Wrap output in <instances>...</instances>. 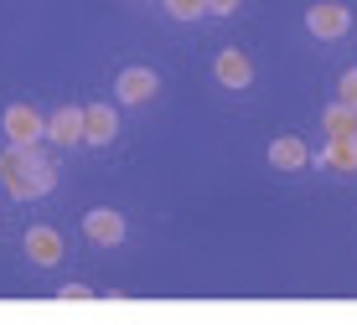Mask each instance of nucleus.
Masks as SVG:
<instances>
[{"mask_svg":"<svg viewBox=\"0 0 357 325\" xmlns=\"http://www.w3.org/2000/svg\"><path fill=\"white\" fill-rule=\"evenodd\" d=\"M114 129H119V119H114L109 104H89V109H83V140H89V145H109Z\"/></svg>","mask_w":357,"mask_h":325,"instance_id":"6","label":"nucleus"},{"mask_svg":"<svg viewBox=\"0 0 357 325\" xmlns=\"http://www.w3.org/2000/svg\"><path fill=\"white\" fill-rule=\"evenodd\" d=\"M207 10H218V16H233V10H238V0H207Z\"/></svg>","mask_w":357,"mask_h":325,"instance_id":"16","label":"nucleus"},{"mask_svg":"<svg viewBox=\"0 0 357 325\" xmlns=\"http://www.w3.org/2000/svg\"><path fill=\"white\" fill-rule=\"evenodd\" d=\"M26 253H31V264L52 269L57 258H63V237H57L52 228H26Z\"/></svg>","mask_w":357,"mask_h":325,"instance_id":"8","label":"nucleus"},{"mask_svg":"<svg viewBox=\"0 0 357 325\" xmlns=\"http://www.w3.org/2000/svg\"><path fill=\"white\" fill-rule=\"evenodd\" d=\"M155 88H161V78H155L151 68H125L119 72V98H125V104H145V98H155Z\"/></svg>","mask_w":357,"mask_h":325,"instance_id":"7","label":"nucleus"},{"mask_svg":"<svg viewBox=\"0 0 357 325\" xmlns=\"http://www.w3.org/2000/svg\"><path fill=\"white\" fill-rule=\"evenodd\" d=\"M213 72H218V83H223V88H233V93H243L254 83V62L238 52V47H223V52H218V62H213Z\"/></svg>","mask_w":357,"mask_h":325,"instance_id":"4","label":"nucleus"},{"mask_svg":"<svg viewBox=\"0 0 357 325\" xmlns=\"http://www.w3.org/2000/svg\"><path fill=\"white\" fill-rule=\"evenodd\" d=\"M269 166H280V171H301V166H305V145L295 140V134H280V140L269 145Z\"/></svg>","mask_w":357,"mask_h":325,"instance_id":"10","label":"nucleus"},{"mask_svg":"<svg viewBox=\"0 0 357 325\" xmlns=\"http://www.w3.org/2000/svg\"><path fill=\"white\" fill-rule=\"evenodd\" d=\"M83 232H89L98 248H119L125 243V217H119L114 207H93L89 217H83Z\"/></svg>","mask_w":357,"mask_h":325,"instance_id":"5","label":"nucleus"},{"mask_svg":"<svg viewBox=\"0 0 357 325\" xmlns=\"http://www.w3.org/2000/svg\"><path fill=\"white\" fill-rule=\"evenodd\" d=\"M0 181H6L10 196H21V202H26V196L52 191L57 171H52V160H47L36 145H10L6 155H0Z\"/></svg>","mask_w":357,"mask_h":325,"instance_id":"1","label":"nucleus"},{"mask_svg":"<svg viewBox=\"0 0 357 325\" xmlns=\"http://www.w3.org/2000/svg\"><path fill=\"white\" fill-rule=\"evenodd\" d=\"M305 26H311V36H321V42H337V36H347V26H352V10L337 6V0H316V6L305 10Z\"/></svg>","mask_w":357,"mask_h":325,"instance_id":"2","label":"nucleus"},{"mask_svg":"<svg viewBox=\"0 0 357 325\" xmlns=\"http://www.w3.org/2000/svg\"><path fill=\"white\" fill-rule=\"evenodd\" d=\"M93 290H89V284H63V290H57V299H68V305H73V299H89Z\"/></svg>","mask_w":357,"mask_h":325,"instance_id":"15","label":"nucleus"},{"mask_svg":"<svg viewBox=\"0 0 357 325\" xmlns=\"http://www.w3.org/2000/svg\"><path fill=\"white\" fill-rule=\"evenodd\" d=\"M166 10H171L176 21H197V16L207 10V0H166Z\"/></svg>","mask_w":357,"mask_h":325,"instance_id":"13","label":"nucleus"},{"mask_svg":"<svg viewBox=\"0 0 357 325\" xmlns=\"http://www.w3.org/2000/svg\"><path fill=\"white\" fill-rule=\"evenodd\" d=\"M0 124H6V140H10V145H36V140L47 134V119L36 114L31 104H10Z\"/></svg>","mask_w":357,"mask_h":325,"instance_id":"3","label":"nucleus"},{"mask_svg":"<svg viewBox=\"0 0 357 325\" xmlns=\"http://www.w3.org/2000/svg\"><path fill=\"white\" fill-rule=\"evenodd\" d=\"M321 166H331V171H357V134H347V140H326Z\"/></svg>","mask_w":357,"mask_h":325,"instance_id":"11","label":"nucleus"},{"mask_svg":"<svg viewBox=\"0 0 357 325\" xmlns=\"http://www.w3.org/2000/svg\"><path fill=\"white\" fill-rule=\"evenodd\" d=\"M47 140L52 145H78L83 140V109H57L52 119H47Z\"/></svg>","mask_w":357,"mask_h":325,"instance_id":"9","label":"nucleus"},{"mask_svg":"<svg viewBox=\"0 0 357 325\" xmlns=\"http://www.w3.org/2000/svg\"><path fill=\"white\" fill-rule=\"evenodd\" d=\"M321 124H326V140H347V134H357V109L331 104L326 114H321Z\"/></svg>","mask_w":357,"mask_h":325,"instance_id":"12","label":"nucleus"},{"mask_svg":"<svg viewBox=\"0 0 357 325\" xmlns=\"http://www.w3.org/2000/svg\"><path fill=\"white\" fill-rule=\"evenodd\" d=\"M337 104L357 109V68H347V72H342V83H337Z\"/></svg>","mask_w":357,"mask_h":325,"instance_id":"14","label":"nucleus"}]
</instances>
